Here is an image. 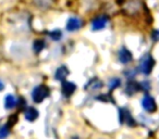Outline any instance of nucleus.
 <instances>
[{"mask_svg": "<svg viewBox=\"0 0 159 139\" xmlns=\"http://www.w3.org/2000/svg\"><path fill=\"white\" fill-rule=\"evenodd\" d=\"M154 64H155V61H154V58L149 54V53H146L145 55H143L139 61V70L142 72L143 74H150L152 72V67H154Z\"/></svg>", "mask_w": 159, "mask_h": 139, "instance_id": "nucleus-1", "label": "nucleus"}, {"mask_svg": "<svg viewBox=\"0 0 159 139\" xmlns=\"http://www.w3.org/2000/svg\"><path fill=\"white\" fill-rule=\"evenodd\" d=\"M49 96V89L45 85H39V86L35 87L32 93V98H33L34 102L39 103V102L44 101L47 97Z\"/></svg>", "mask_w": 159, "mask_h": 139, "instance_id": "nucleus-2", "label": "nucleus"}, {"mask_svg": "<svg viewBox=\"0 0 159 139\" xmlns=\"http://www.w3.org/2000/svg\"><path fill=\"white\" fill-rule=\"evenodd\" d=\"M142 106L148 112H154L156 111V102H155L154 98H152L150 96H145L142 100Z\"/></svg>", "mask_w": 159, "mask_h": 139, "instance_id": "nucleus-3", "label": "nucleus"}, {"mask_svg": "<svg viewBox=\"0 0 159 139\" xmlns=\"http://www.w3.org/2000/svg\"><path fill=\"white\" fill-rule=\"evenodd\" d=\"M82 21H81V19L79 18H70L68 20V22H66V29H68L69 32H75L77 31V29L81 28V26H82Z\"/></svg>", "mask_w": 159, "mask_h": 139, "instance_id": "nucleus-4", "label": "nucleus"}, {"mask_svg": "<svg viewBox=\"0 0 159 139\" xmlns=\"http://www.w3.org/2000/svg\"><path fill=\"white\" fill-rule=\"evenodd\" d=\"M107 22H108L107 16H104V15L98 16V18H96L95 20L93 21V23H92V28H93V31H100V29L105 28Z\"/></svg>", "mask_w": 159, "mask_h": 139, "instance_id": "nucleus-5", "label": "nucleus"}, {"mask_svg": "<svg viewBox=\"0 0 159 139\" xmlns=\"http://www.w3.org/2000/svg\"><path fill=\"white\" fill-rule=\"evenodd\" d=\"M120 121H121L122 123H125L130 126L135 125L132 115H131V113L129 112L126 109H121V110H120Z\"/></svg>", "mask_w": 159, "mask_h": 139, "instance_id": "nucleus-6", "label": "nucleus"}, {"mask_svg": "<svg viewBox=\"0 0 159 139\" xmlns=\"http://www.w3.org/2000/svg\"><path fill=\"white\" fill-rule=\"evenodd\" d=\"M118 57H119L120 62L123 64H128L132 61V53H131L126 48H124V47L119 51Z\"/></svg>", "mask_w": 159, "mask_h": 139, "instance_id": "nucleus-7", "label": "nucleus"}, {"mask_svg": "<svg viewBox=\"0 0 159 139\" xmlns=\"http://www.w3.org/2000/svg\"><path fill=\"white\" fill-rule=\"evenodd\" d=\"M75 89H76V85L71 82H64L62 84V93L66 97H71L74 93Z\"/></svg>", "mask_w": 159, "mask_h": 139, "instance_id": "nucleus-8", "label": "nucleus"}, {"mask_svg": "<svg viewBox=\"0 0 159 139\" xmlns=\"http://www.w3.org/2000/svg\"><path fill=\"white\" fill-rule=\"evenodd\" d=\"M102 87V80H99L98 78H93L92 80H89V84L86 85V89L91 91H95L98 90Z\"/></svg>", "mask_w": 159, "mask_h": 139, "instance_id": "nucleus-9", "label": "nucleus"}, {"mask_svg": "<svg viewBox=\"0 0 159 139\" xmlns=\"http://www.w3.org/2000/svg\"><path fill=\"white\" fill-rule=\"evenodd\" d=\"M25 119L30 122H34L38 117V111L35 108H27L24 112Z\"/></svg>", "mask_w": 159, "mask_h": 139, "instance_id": "nucleus-10", "label": "nucleus"}, {"mask_svg": "<svg viewBox=\"0 0 159 139\" xmlns=\"http://www.w3.org/2000/svg\"><path fill=\"white\" fill-rule=\"evenodd\" d=\"M68 75H69L68 68H66V66H60L57 71H56L55 77H56V80H66V77Z\"/></svg>", "mask_w": 159, "mask_h": 139, "instance_id": "nucleus-11", "label": "nucleus"}, {"mask_svg": "<svg viewBox=\"0 0 159 139\" xmlns=\"http://www.w3.org/2000/svg\"><path fill=\"white\" fill-rule=\"evenodd\" d=\"M139 89V84H136V83H134V82H129L125 87V93H128L129 96H132V95H134Z\"/></svg>", "mask_w": 159, "mask_h": 139, "instance_id": "nucleus-12", "label": "nucleus"}, {"mask_svg": "<svg viewBox=\"0 0 159 139\" xmlns=\"http://www.w3.org/2000/svg\"><path fill=\"white\" fill-rule=\"evenodd\" d=\"M16 98H14V96L8 95L7 97H6V99H5L6 109H8V110H11V109H13L14 106H16Z\"/></svg>", "mask_w": 159, "mask_h": 139, "instance_id": "nucleus-13", "label": "nucleus"}, {"mask_svg": "<svg viewBox=\"0 0 159 139\" xmlns=\"http://www.w3.org/2000/svg\"><path fill=\"white\" fill-rule=\"evenodd\" d=\"M34 2L37 7L42 8V9H47L50 7L52 0H34Z\"/></svg>", "mask_w": 159, "mask_h": 139, "instance_id": "nucleus-14", "label": "nucleus"}, {"mask_svg": "<svg viewBox=\"0 0 159 139\" xmlns=\"http://www.w3.org/2000/svg\"><path fill=\"white\" fill-rule=\"evenodd\" d=\"M44 47H45V42L43 40H36L33 45V49L36 53H39L44 49Z\"/></svg>", "mask_w": 159, "mask_h": 139, "instance_id": "nucleus-15", "label": "nucleus"}, {"mask_svg": "<svg viewBox=\"0 0 159 139\" xmlns=\"http://www.w3.org/2000/svg\"><path fill=\"white\" fill-rule=\"evenodd\" d=\"M9 135V126L3 125L0 127V139H5Z\"/></svg>", "mask_w": 159, "mask_h": 139, "instance_id": "nucleus-16", "label": "nucleus"}, {"mask_svg": "<svg viewBox=\"0 0 159 139\" xmlns=\"http://www.w3.org/2000/svg\"><path fill=\"white\" fill-rule=\"evenodd\" d=\"M49 36H50L53 40H59L60 38H61V32L57 29V31H53V32H51V33H49Z\"/></svg>", "mask_w": 159, "mask_h": 139, "instance_id": "nucleus-17", "label": "nucleus"}, {"mask_svg": "<svg viewBox=\"0 0 159 139\" xmlns=\"http://www.w3.org/2000/svg\"><path fill=\"white\" fill-rule=\"evenodd\" d=\"M120 83H121V82H120L119 78H113V80H110V85H109L111 90H112V89H115V88H117V87L120 85Z\"/></svg>", "mask_w": 159, "mask_h": 139, "instance_id": "nucleus-18", "label": "nucleus"}, {"mask_svg": "<svg viewBox=\"0 0 159 139\" xmlns=\"http://www.w3.org/2000/svg\"><path fill=\"white\" fill-rule=\"evenodd\" d=\"M152 38H154L155 40H158L159 39V31L155 32V33L152 34Z\"/></svg>", "mask_w": 159, "mask_h": 139, "instance_id": "nucleus-19", "label": "nucleus"}, {"mask_svg": "<svg viewBox=\"0 0 159 139\" xmlns=\"http://www.w3.org/2000/svg\"><path fill=\"white\" fill-rule=\"evenodd\" d=\"M142 86L144 87V89H145V90H148V89H149V86H148L147 83H144V84H142ZM143 87H142V88H143Z\"/></svg>", "mask_w": 159, "mask_h": 139, "instance_id": "nucleus-20", "label": "nucleus"}, {"mask_svg": "<svg viewBox=\"0 0 159 139\" xmlns=\"http://www.w3.org/2000/svg\"><path fill=\"white\" fill-rule=\"evenodd\" d=\"M5 89V84H3V82L1 80H0V91L3 90Z\"/></svg>", "mask_w": 159, "mask_h": 139, "instance_id": "nucleus-21", "label": "nucleus"}]
</instances>
